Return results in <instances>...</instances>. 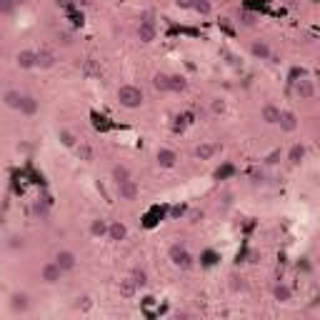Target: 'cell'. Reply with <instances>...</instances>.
<instances>
[{"label": "cell", "mask_w": 320, "mask_h": 320, "mask_svg": "<svg viewBox=\"0 0 320 320\" xmlns=\"http://www.w3.org/2000/svg\"><path fill=\"white\" fill-rule=\"evenodd\" d=\"M118 103L123 105V108H128V110H138V108H143V103H145V95H143V90L138 88V85H120L118 88Z\"/></svg>", "instance_id": "cell-1"}, {"label": "cell", "mask_w": 320, "mask_h": 320, "mask_svg": "<svg viewBox=\"0 0 320 320\" xmlns=\"http://www.w3.org/2000/svg\"><path fill=\"white\" fill-rule=\"evenodd\" d=\"M168 258H170V263H173L175 268H183V270L193 265V255L188 253V248H185V245H180V243L170 245V250H168Z\"/></svg>", "instance_id": "cell-2"}, {"label": "cell", "mask_w": 320, "mask_h": 320, "mask_svg": "<svg viewBox=\"0 0 320 320\" xmlns=\"http://www.w3.org/2000/svg\"><path fill=\"white\" fill-rule=\"evenodd\" d=\"M138 38H140L143 43H153V40L158 38V25H155V20L143 18L140 25H138Z\"/></svg>", "instance_id": "cell-3"}, {"label": "cell", "mask_w": 320, "mask_h": 320, "mask_svg": "<svg viewBox=\"0 0 320 320\" xmlns=\"http://www.w3.org/2000/svg\"><path fill=\"white\" fill-rule=\"evenodd\" d=\"M65 273L60 270V265L55 263V260H50V263H45L43 265V270H40V278L48 283V285H55V283H60V278H63Z\"/></svg>", "instance_id": "cell-4"}, {"label": "cell", "mask_w": 320, "mask_h": 320, "mask_svg": "<svg viewBox=\"0 0 320 320\" xmlns=\"http://www.w3.org/2000/svg\"><path fill=\"white\" fill-rule=\"evenodd\" d=\"M295 83V93L300 95V100H313L315 98V83L310 78H300V80H293Z\"/></svg>", "instance_id": "cell-5"}, {"label": "cell", "mask_w": 320, "mask_h": 320, "mask_svg": "<svg viewBox=\"0 0 320 320\" xmlns=\"http://www.w3.org/2000/svg\"><path fill=\"white\" fill-rule=\"evenodd\" d=\"M220 150H223L220 143H200V145L195 148V158H198V160H213Z\"/></svg>", "instance_id": "cell-6"}, {"label": "cell", "mask_w": 320, "mask_h": 320, "mask_svg": "<svg viewBox=\"0 0 320 320\" xmlns=\"http://www.w3.org/2000/svg\"><path fill=\"white\" fill-rule=\"evenodd\" d=\"M105 238H110L113 243H123V240L128 238V225L120 223V220L108 223V235H105Z\"/></svg>", "instance_id": "cell-7"}, {"label": "cell", "mask_w": 320, "mask_h": 320, "mask_svg": "<svg viewBox=\"0 0 320 320\" xmlns=\"http://www.w3.org/2000/svg\"><path fill=\"white\" fill-rule=\"evenodd\" d=\"M278 125L283 133H295L298 125H300V120H298V115L293 113V110H280V120H278Z\"/></svg>", "instance_id": "cell-8"}, {"label": "cell", "mask_w": 320, "mask_h": 320, "mask_svg": "<svg viewBox=\"0 0 320 320\" xmlns=\"http://www.w3.org/2000/svg\"><path fill=\"white\" fill-rule=\"evenodd\" d=\"M38 110H40V100L33 98V95H23V103H20L18 113L25 115V118H33V115H38Z\"/></svg>", "instance_id": "cell-9"}, {"label": "cell", "mask_w": 320, "mask_h": 320, "mask_svg": "<svg viewBox=\"0 0 320 320\" xmlns=\"http://www.w3.org/2000/svg\"><path fill=\"white\" fill-rule=\"evenodd\" d=\"M155 160H158L160 168H175V165H178V153L170 150V148H160V150L155 153Z\"/></svg>", "instance_id": "cell-10"}, {"label": "cell", "mask_w": 320, "mask_h": 320, "mask_svg": "<svg viewBox=\"0 0 320 320\" xmlns=\"http://www.w3.org/2000/svg\"><path fill=\"white\" fill-rule=\"evenodd\" d=\"M15 63L23 70H30V68H38V50H20L15 55Z\"/></svg>", "instance_id": "cell-11"}, {"label": "cell", "mask_w": 320, "mask_h": 320, "mask_svg": "<svg viewBox=\"0 0 320 320\" xmlns=\"http://www.w3.org/2000/svg\"><path fill=\"white\" fill-rule=\"evenodd\" d=\"M10 310L13 313H28L30 310V298L25 293H13L10 295Z\"/></svg>", "instance_id": "cell-12"}, {"label": "cell", "mask_w": 320, "mask_h": 320, "mask_svg": "<svg viewBox=\"0 0 320 320\" xmlns=\"http://www.w3.org/2000/svg\"><path fill=\"white\" fill-rule=\"evenodd\" d=\"M138 193H140V188H138V183H135L133 178L118 183V195H120V200H135Z\"/></svg>", "instance_id": "cell-13"}, {"label": "cell", "mask_w": 320, "mask_h": 320, "mask_svg": "<svg viewBox=\"0 0 320 320\" xmlns=\"http://www.w3.org/2000/svg\"><path fill=\"white\" fill-rule=\"evenodd\" d=\"M260 118H263V123H268V125H278V120H280V108L273 105V103H265L263 110H260Z\"/></svg>", "instance_id": "cell-14"}, {"label": "cell", "mask_w": 320, "mask_h": 320, "mask_svg": "<svg viewBox=\"0 0 320 320\" xmlns=\"http://www.w3.org/2000/svg\"><path fill=\"white\" fill-rule=\"evenodd\" d=\"M55 263L60 265V270H63V273H70V270H75L78 258H75V253H70V250H60V253L55 255Z\"/></svg>", "instance_id": "cell-15"}, {"label": "cell", "mask_w": 320, "mask_h": 320, "mask_svg": "<svg viewBox=\"0 0 320 320\" xmlns=\"http://www.w3.org/2000/svg\"><path fill=\"white\" fill-rule=\"evenodd\" d=\"M305 155H308L305 143H295V145L288 150V163H290V165H300V163L305 160Z\"/></svg>", "instance_id": "cell-16"}, {"label": "cell", "mask_w": 320, "mask_h": 320, "mask_svg": "<svg viewBox=\"0 0 320 320\" xmlns=\"http://www.w3.org/2000/svg\"><path fill=\"white\" fill-rule=\"evenodd\" d=\"M250 53H253V58H258V60H270L273 58V50H270V45L265 40H255L250 45Z\"/></svg>", "instance_id": "cell-17"}, {"label": "cell", "mask_w": 320, "mask_h": 320, "mask_svg": "<svg viewBox=\"0 0 320 320\" xmlns=\"http://www.w3.org/2000/svg\"><path fill=\"white\" fill-rule=\"evenodd\" d=\"M185 88H188V80L183 75H178V73L168 75V93H183Z\"/></svg>", "instance_id": "cell-18"}, {"label": "cell", "mask_w": 320, "mask_h": 320, "mask_svg": "<svg viewBox=\"0 0 320 320\" xmlns=\"http://www.w3.org/2000/svg\"><path fill=\"white\" fill-rule=\"evenodd\" d=\"M273 298H275L278 303H290V300H293V290H290V285L278 283V285L273 288Z\"/></svg>", "instance_id": "cell-19"}, {"label": "cell", "mask_w": 320, "mask_h": 320, "mask_svg": "<svg viewBox=\"0 0 320 320\" xmlns=\"http://www.w3.org/2000/svg\"><path fill=\"white\" fill-rule=\"evenodd\" d=\"M3 103H5L10 110H18V108H20V103H23V93H20V90H5Z\"/></svg>", "instance_id": "cell-20"}, {"label": "cell", "mask_w": 320, "mask_h": 320, "mask_svg": "<svg viewBox=\"0 0 320 320\" xmlns=\"http://www.w3.org/2000/svg\"><path fill=\"white\" fill-rule=\"evenodd\" d=\"M90 235H93V238H105V235H108V220L95 218V220L90 223Z\"/></svg>", "instance_id": "cell-21"}, {"label": "cell", "mask_w": 320, "mask_h": 320, "mask_svg": "<svg viewBox=\"0 0 320 320\" xmlns=\"http://www.w3.org/2000/svg\"><path fill=\"white\" fill-rule=\"evenodd\" d=\"M138 285L130 280V278H125V280H120V298H125V300H130V298H135L138 295Z\"/></svg>", "instance_id": "cell-22"}, {"label": "cell", "mask_w": 320, "mask_h": 320, "mask_svg": "<svg viewBox=\"0 0 320 320\" xmlns=\"http://www.w3.org/2000/svg\"><path fill=\"white\" fill-rule=\"evenodd\" d=\"M130 280H133L138 288H145V285H148V273H145L143 268H133V270H130Z\"/></svg>", "instance_id": "cell-23"}, {"label": "cell", "mask_w": 320, "mask_h": 320, "mask_svg": "<svg viewBox=\"0 0 320 320\" xmlns=\"http://www.w3.org/2000/svg\"><path fill=\"white\" fill-rule=\"evenodd\" d=\"M130 178H133V175H130L128 165H115V168H113V180H115V185L123 183V180H130Z\"/></svg>", "instance_id": "cell-24"}, {"label": "cell", "mask_w": 320, "mask_h": 320, "mask_svg": "<svg viewBox=\"0 0 320 320\" xmlns=\"http://www.w3.org/2000/svg\"><path fill=\"white\" fill-rule=\"evenodd\" d=\"M53 65H55V55L50 50H40L38 53V68L45 70V68H53Z\"/></svg>", "instance_id": "cell-25"}, {"label": "cell", "mask_w": 320, "mask_h": 320, "mask_svg": "<svg viewBox=\"0 0 320 320\" xmlns=\"http://www.w3.org/2000/svg\"><path fill=\"white\" fill-rule=\"evenodd\" d=\"M193 10L200 13V15H210L213 5H210V0H193Z\"/></svg>", "instance_id": "cell-26"}, {"label": "cell", "mask_w": 320, "mask_h": 320, "mask_svg": "<svg viewBox=\"0 0 320 320\" xmlns=\"http://www.w3.org/2000/svg\"><path fill=\"white\" fill-rule=\"evenodd\" d=\"M153 88L160 90V93H168V75H165V73H158V75L153 78Z\"/></svg>", "instance_id": "cell-27"}, {"label": "cell", "mask_w": 320, "mask_h": 320, "mask_svg": "<svg viewBox=\"0 0 320 320\" xmlns=\"http://www.w3.org/2000/svg\"><path fill=\"white\" fill-rule=\"evenodd\" d=\"M15 8H18V5H15L13 0H0V15H13Z\"/></svg>", "instance_id": "cell-28"}, {"label": "cell", "mask_w": 320, "mask_h": 320, "mask_svg": "<svg viewBox=\"0 0 320 320\" xmlns=\"http://www.w3.org/2000/svg\"><path fill=\"white\" fill-rule=\"evenodd\" d=\"M78 155H80L85 163H90V160H93V148H90V145H78Z\"/></svg>", "instance_id": "cell-29"}, {"label": "cell", "mask_w": 320, "mask_h": 320, "mask_svg": "<svg viewBox=\"0 0 320 320\" xmlns=\"http://www.w3.org/2000/svg\"><path fill=\"white\" fill-rule=\"evenodd\" d=\"M60 140H63V145H68V148H73L75 145V135L70 133V130H60V135H58Z\"/></svg>", "instance_id": "cell-30"}, {"label": "cell", "mask_w": 320, "mask_h": 320, "mask_svg": "<svg viewBox=\"0 0 320 320\" xmlns=\"http://www.w3.org/2000/svg\"><path fill=\"white\" fill-rule=\"evenodd\" d=\"M48 213H50V205L48 203H35V215H40V218H48Z\"/></svg>", "instance_id": "cell-31"}, {"label": "cell", "mask_w": 320, "mask_h": 320, "mask_svg": "<svg viewBox=\"0 0 320 320\" xmlns=\"http://www.w3.org/2000/svg\"><path fill=\"white\" fill-rule=\"evenodd\" d=\"M58 43L70 45V43H73V33H58Z\"/></svg>", "instance_id": "cell-32"}, {"label": "cell", "mask_w": 320, "mask_h": 320, "mask_svg": "<svg viewBox=\"0 0 320 320\" xmlns=\"http://www.w3.org/2000/svg\"><path fill=\"white\" fill-rule=\"evenodd\" d=\"M223 110H225V103L223 100H215L213 103V113H223Z\"/></svg>", "instance_id": "cell-33"}, {"label": "cell", "mask_w": 320, "mask_h": 320, "mask_svg": "<svg viewBox=\"0 0 320 320\" xmlns=\"http://www.w3.org/2000/svg\"><path fill=\"white\" fill-rule=\"evenodd\" d=\"M13 243H10V248L13 250H18V248H23V238H10Z\"/></svg>", "instance_id": "cell-34"}, {"label": "cell", "mask_w": 320, "mask_h": 320, "mask_svg": "<svg viewBox=\"0 0 320 320\" xmlns=\"http://www.w3.org/2000/svg\"><path fill=\"white\" fill-rule=\"evenodd\" d=\"M83 303H78V308H83V310H88L90 308V298H80Z\"/></svg>", "instance_id": "cell-35"}, {"label": "cell", "mask_w": 320, "mask_h": 320, "mask_svg": "<svg viewBox=\"0 0 320 320\" xmlns=\"http://www.w3.org/2000/svg\"><path fill=\"white\" fill-rule=\"evenodd\" d=\"M180 8H193V0H175Z\"/></svg>", "instance_id": "cell-36"}, {"label": "cell", "mask_w": 320, "mask_h": 320, "mask_svg": "<svg viewBox=\"0 0 320 320\" xmlns=\"http://www.w3.org/2000/svg\"><path fill=\"white\" fill-rule=\"evenodd\" d=\"M78 5H83V8H88V5H93V0H75Z\"/></svg>", "instance_id": "cell-37"}, {"label": "cell", "mask_w": 320, "mask_h": 320, "mask_svg": "<svg viewBox=\"0 0 320 320\" xmlns=\"http://www.w3.org/2000/svg\"><path fill=\"white\" fill-rule=\"evenodd\" d=\"M13 3H15V5H25L28 0H13Z\"/></svg>", "instance_id": "cell-38"}]
</instances>
